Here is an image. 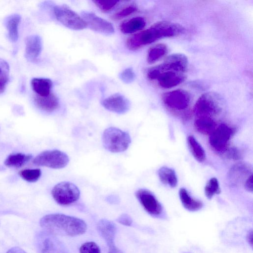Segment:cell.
Here are the masks:
<instances>
[{
	"instance_id": "cell-41",
	"label": "cell",
	"mask_w": 253,
	"mask_h": 253,
	"mask_svg": "<svg viewBox=\"0 0 253 253\" xmlns=\"http://www.w3.org/2000/svg\"><path fill=\"white\" fill-rule=\"evenodd\" d=\"M247 240L248 242L249 243V244L251 246H252V245H253V231L252 230L250 231H249V232L247 234Z\"/></svg>"
},
{
	"instance_id": "cell-7",
	"label": "cell",
	"mask_w": 253,
	"mask_h": 253,
	"mask_svg": "<svg viewBox=\"0 0 253 253\" xmlns=\"http://www.w3.org/2000/svg\"><path fill=\"white\" fill-rule=\"evenodd\" d=\"M69 161V157L66 153L60 150H52L42 152L34 159L33 163L37 166L59 169L66 167Z\"/></svg>"
},
{
	"instance_id": "cell-14",
	"label": "cell",
	"mask_w": 253,
	"mask_h": 253,
	"mask_svg": "<svg viewBox=\"0 0 253 253\" xmlns=\"http://www.w3.org/2000/svg\"><path fill=\"white\" fill-rule=\"evenodd\" d=\"M252 174V167L243 162H238L230 169L228 178L230 182L234 186H238L245 182L247 178Z\"/></svg>"
},
{
	"instance_id": "cell-23",
	"label": "cell",
	"mask_w": 253,
	"mask_h": 253,
	"mask_svg": "<svg viewBox=\"0 0 253 253\" xmlns=\"http://www.w3.org/2000/svg\"><path fill=\"white\" fill-rule=\"evenodd\" d=\"M194 126L200 133L205 135H210L216 127L214 120L211 117H197Z\"/></svg>"
},
{
	"instance_id": "cell-20",
	"label": "cell",
	"mask_w": 253,
	"mask_h": 253,
	"mask_svg": "<svg viewBox=\"0 0 253 253\" xmlns=\"http://www.w3.org/2000/svg\"><path fill=\"white\" fill-rule=\"evenodd\" d=\"M21 16L18 14H12L5 18L4 25L7 30L8 37L11 42H15L18 39V26Z\"/></svg>"
},
{
	"instance_id": "cell-18",
	"label": "cell",
	"mask_w": 253,
	"mask_h": 253,
	"mask_svg": "<svg viewBox=\"0 0 253 253\" xmlns=\"http://www.w3.org/2000/svg\"><path fill=\"white\" fill-rule=\"evenodd\" d=\"M97 228L109 247L115 244L117 228L114 223L107 219H101L98 222Z\"/></svg>"
},
{
	"instance_id": "cell-5",
	"label": "cell",
	"mask_w": 253,
	"mask_h": 253,
	"mask_svg": "<svg viewBox=\"0 0 253 253\" xmlns=\"http://www.w3.org/2000/svg\"><path fill=\"white\" fill-rule=\"evenodd\" d=\"M221 110V102L217 95L208 92L202 95L197 100L193 112L197 117H211Z\"/></svg>"
},
{
	"instance_id": "cell-10",
	"label": "cell",
	"mask_w": 253,
	"mask_h": 253,
	"mask_svg": "<svg viewBox=\"0 0 253 253\" xmlns=\"http://www.w3.org/2000/svg\"><path fill=\"white\" fill-rule=\"evenodd\" d=\"M162 99L167 107L179 111L187 108L190 104V97L186 90L178 89L165 93Z\"/></svg>"
},
{
	"instance_id": "cell-22",
	"label": "cell",
	"mask_w": 253,
	"mask_h": 253,
	"mask_svg": "<svg viewBox=\"0 0 253 253\" xmlns=\"http://www.w3.org/2000/svg\"><path fill=\"white\" fill-rule=\"evenodd\" d=\"M31 84L36 94L44 96L51 93L53 84L49 79L35 78L31 80Z\"/></svg>"
},
{
	"instance_id": "cell-13",
	"label": "cell",
	"mask_w": 253,
	"mask_h": 253,
	"mask_svg": "<svg viewBox=\"0 0 253 253\" xmlns=\"http://www.w3.org/2000/svg\"><path fill=\"white\" fill-rule=\"evenodd\" d=\"M102 105L107 110L119 114L126 113L130 108V102L123 95L117 93L101 101Z\"/></svg>"
},
{
	"instance_id": "cell-34",
	"label": "cell",
	"mask_w": 253,
	"mask_h": 253,
	"mask_svg": "<svg viewBox=\"0 0 253 253\" xmlns=\"http://www.w3.org/2000/svg\"><path fill=\"white\" fill-rule=\"evenodd\" d=\"M80 253H100V249L95 243L89 242L81 246Z\"/></svg>"
},
{
	"instance_id": "cell-38",
	"label": "cell",
	"mask_w": 253,
	"mask_h": 253,
	"mask_svg": "<svg viewBox=\"0 0 253 253\" xmlns=\"http://www.w3.org/2000/svg\"><path fill=\"white\" fill-rule=\"evenodd\" d=\"M245 189L248 192H253V174L250 175L244 183Z\"/></svg>"
},
{
	"instance_id": "cell-39",
	"label": "cell",
	"mask_w": 253,
	"mask_h": 253,
	"mask_svg": "<svg viewBox=\"0 0 253 253\" xmlns=\"http://www.w3.org/2000/svg\"><path fill=\"white\" fill-rule=\"evenodd\" d=\"M6 253H27L19 247H13L10 249Z\"/></svg>"
},
{
	"instance_id": "cell-37",
	"label": "cell",
	"mask_w": 253,
	"mask_h": 253,
	"mask_svg": "<svg viewBox=\"0 0 253 253\" xmlns=\"http://www.w3.org/2000/svg\"><path fill=\"white\" fill-rule=\"evenodd\" d=\"M117 221L126 226H130L132 222L131 218L127 214H122L117 218Z\"/></svg>"
},
{
	"instance_id": "cell-1",
	"label": "cell",
	"mask_w": 253,
	"mask_h": 253,
	"mask_svg": "<svg viewBox=\"0 0 253 253\" xmlns=\"http://www.w3.org/2000/svg\"><path fill=\"white\" fill-rule=\"evenodd\" d=\"M184 31V28L178 24L166 21L158 22L149 28L129 37L126 45L128 49L136 50L160 39L177 36Z\"/></svg>"
},
{
	"instance_id": "cell-21",
	"label": "cell",
	"mask_w": 253,
	"mask_h": 253,
	"mask_svg": "<svg viewBox=\"0 0 253 253\" xmlns=\"http://www.w3.org/2000/svg\"><path fill=\"white\" fill-rule=\"evenodd\" d=\"M179 196L183 206L189 211H197L203 207V203L202 201L192 197L187 190L184 188L179 189Z\"/></svg>"
},
{
	"instance_id": "cell-33",
	"label": "cell",
	"mask_w": 253,
	"mask_h": 253,
	"mask_svg": "<svg viewBox=\"0 0 253 253\" xmlns=\"http://www.w3.org/2000/svg\"><path fill=\"white\" fill-rule=\"evenodd\" d=\"M93 2L96 6L103 12L111 11L119 3V0H96Z\"/></svg>"
},
{
	"instance_id": "cell-32",
	"label": "cell",
	"mask_w": 253,
	"mask_h": 253,
	"mask_svg": "<svg viewBox=\"0 0 253 253\" xmlns=\"http://www.w3.org/2000/svg\"><path fill=\"white\" fill-rule=\"evenodd\" d=\"M137 9L138 8L136 5L129 4L115 13L112 16V19L114 20H119L134 13L137 11Z\"/></svg>"
},
{
	"instance_id": "cell-35",
	"label": "cell",
	"mask_w": 253,
	"mask_h": 253,
	"mask_svg": "<svg viewBox=\"0 0 253 253\" xmlns=\"http://www.w3.org/2000/svg\"><path fill=\"white\" fill-rule=\"evenodd\" d=\"M120 79L125 84H130L135 78V74L131 68H127L120 74Z\"/></svg>"
},
{
	"instance_id": "cell-3",
	"label": "cell",
	"mask_w": 253,
	"mask_h": 253,
	"mask_svg": "<svg viewBox=\"0 0 253 253\" xmlns=\"http://www.w3.org/2000/svg\"><path fill=\"white\" fill-rule=\"evenodd\" d=\"M102 141L106 150L112 153H119L128 148L131 138L127 132L117 127H110L104 131Z\"/></svg>"
},
{
	"instance_id": "cell-28",
	"label": "cell",
	"mask_w": 253,
	"mask_h": 253,
	"mask_svg": "<svg viewBox=\"0 0 253 253\" xmlns=\"http://www.w3.org/2000/svg\"><path fill=\"white\" fill-rule=\"evenodd\" d=\"M168 52V47L165 44L159 43L152 46L147 53V60L150 63H153L164 57Z\"/></svg>"
},
{
	"instance_id": "cell-16",
	"label": "cell",
	"mask_w": 253,
	"mask_h": 253,
	"mask_svg": "<svg viewBox=\"0 0 253 253\" xmlns=\"http://www.w3.org/2000/svg\"><path fill=\"white\" fill-rule=\"evenodd\" d=\"M25 57L29 61H35L42 50V40L40 36L33 35L25 39Z\"/></svg>"
},
{
	"instance_id": "cell-9",
	"label": "cell",
	"mask_w": 253,
	"mask_h": 253,
	"mask_svg": "<svg viewBox=\"0 0 253 253\" xmlns=\"http://www.w3.org/2000/svg\"><path fill=\"white\" fill-rule=\"evenodd\" d=\"M236 132L235 128L222 124L210 135L209 143L215 151L224 153L228 148L229 140Z\"/></svg>"
},
{
	"instance_id": "cell-17",
	"label": "cell",
	"mask_w": 253,
	"mask_h": 253,
	"mask_svg": "<svg viewBox=\"0 0 253 253\" xmlns=\"http://www.w3.org/2000/svg\"><path fill=\"white\" fill-rule=\"evenodd\" d=\"M34 100L36 105L42 110L46 112H52L59 106V101L57 96L51 92L49 94L41 96L35 94Z\"/></svg>"
},
{
	"instance_id": "cell-24",
	"label": "cell",
	"mask_w": 253,
	"mask_h": 253,
	"mask_svg": "<svg viewBox=\"0 0 253 253\" xmlns=\"http://www.w3.org/2000/svg\"><path fill=\"white\" fill-rule=\"evenodd\" d=\"M42 253H69L61 243L53 237H48L42 242Z\"/></svg>"
},
{
	"instance_id": "cell-4",
	"label": "cell",
	"mask_w": 253,
	"mask_h": 253,
	"mask_svg": "<svg viewBox=\"0 0 253 253\" xmlns=\"http://www.w3.org/2000/svg\"><path fill=\"white\" fill-rule=\"evenodd\" d=\"M150 81H156L162 88H170L182 83L185 74L175 71L162 68L159 65L150 68L147 72Z\"/></svg>"
},
{
	"instance_id": "cell-27",
	"label": "cell",
	"mask_w": 253,
	"mask_h": 253,
	"mask_svg": "<svg viewBox=\"0 0 253 253\" xmlns=\"http://www.w3.org/2000/svg\"><path fill=\"white\" fill-rule=\"evenodd\" d=\"M187 144L189 149L194 158L199 162H203L206 158L204 149L193 135L187 138Z\"/></svg>"
},
{
	"instance_id": "cell-2",
	"label": "cell",
	"mask_w": 253,
	"mask_h": 253,
	"mask_svg": "<svg viewBox=\"0 0 253 253\" xmlns=\"http://www.w3.org/2000/svg\"><path fill=\"white\" fill-rule=\"evenodd\" d=\"M41 226L48 232L59 235L75 236L85 232L87 225L84 220L63 214H50L43 216Z\"/></svg>"
},
{
	"instance_id": "cell-30",
	"label": "cell",
	"mask_w": 253,
	"mask_h": 253,
	"mask_svg": "<svg viewBox=\"0 0 253 253\" xmlns=\"http://www.w3.org/2000/svg\"><path fill=\"white\" fill-rule=\"evenodd\" d=\"M220 192L218 181L215 177L211 178L204 188L205 194L209 199L216 194H219Z\"/></svg>"
},
{
	"instance_id": "cell-8",
	"label": "cell",
	"mask_w": 253,
	"mask_h": 253,
	"mask_svg": "<svg viewBox=\"0 0 253 253\" xmlns=\"http://www.w3.org/2000/svg\"><path fill=\"white\" fill-rule=\"evenodd\" d=\"M54 200L59 205L66 206L78 201L80 191L74 184L63 181L57 184L51 191Z\"/></svg>"
},
{
	"instance_id": "cell-29",
	"label": "cell",
	"mask_w": 253,
	"mask_h": 253,
	"mask_svg": "<svg viewBox=\"0 0 253 253\" xmlns=\"http://www.w3.org/2000/svg\"><path fill=\"white\" fill-rule=\"evenodd\" d=\"M9 66L4 60L0 58V94L2 93L8 82Z\"/></svg>"
},
{
	"instance_id": "cell-12",
	"label": "cell",
	"mask_w": 253,
	"mask_h": 253,
	"mask_svg": "<svg viewBox=\"0 0 253 253\" xmlns=\"http://www.w3.org/2000/svg\"><path fill=\"white\" fill-rule=\"evenodd\" d=\"M135 196L149 214L157 216L162 213L163 208L161 203L149 190L139 189L136 191Z\"/></svg>"
},
{
	"instance_id": "cell-40",
	"label": "cell",
	"mask_w": 253,
	"mask_h": 253,
	"mask_svg": "<svg viewBox=\"0 0 253 253\" xmlns=\"http://www.w3.org/2000/svg\"><path fill=\"white\" fill-rule=\"evenodd\" d=\"M108 253H123L121 250L118 248L115 245H113L109 247Z\"/></svg>"
},
{
	"instance_id": "cell-31",
	"label": "cell",
	"mask_w": 253,
	"mask_h": 253,
	"mask_svg": "<svg viewBox=\"0 0 253 253\" xmlns=\"http://www.w3.org/2000/svg\"><path fill=\"white\" fill-rule=\"evenodd\" d=\"M19 174L24 180L29 182H35L41 177L42 171L39 169H25L20 171Z\"/></svg>"
},
{
	"instance_id": "cell-15",
	"label": "cell",
	"mask_w": 253,
	"mask_h": 253,
	"mask_svg": "<svg viewBox=\"0 0 253 253\" xmlns=\"http://www.w3.org/2000/svg\"><path fill=\"white\" fill-rule=\"evenodd\" d=\"M188 60L182 54L175 53L166 58L163 63L159 65L162 68L185 73L188 68Z\"/></svg>"
},
{
	"instance_id": "cell-6",
	"label": "cell",
	"mask_w": 253,
	"mask_h": 253,
	"mask_svg": "<svg viewBox=\"0 0 253 253\" xmlns=\"http://www.w3.org/2000/svg\"><path fill=\"white\" fill-rule=\"evenodd\" d=\"M53 13L57 20L69 29L82 30L87 27L83 18L66 5L55 6Z\"/></svg>"
},
{
	"instance_id": "cell-36",
	"label": "cell",
	"mask_w": 253,
	"mask_h": 253,
	"mask_svg": "<svg viewBox=\"0 0 253 253\" xmlns=\"http://www.w3.org/2000/svg\"><path fill=\"white\" fill-rule=\"evenodd\" d=\"M229 159L233 160H239L241 158V154L240 151L236 148H228L224 153Z\"/></svg>"
},
{
	"instance_id": "cell-19",
	"label": "cell",
	"mask_w": 253,
	"mask_h": 253,
	"mask_svg": "<svg viewBox=\"0 0 253 253\" xmlns=\"http://www.w3.org/2000/svg\"><path fill=\"white\" fill-rule=\"evenodd\" d=\"M146 25V21L142 17H135L123 21L119 26L120 31L124 34H132L141 31Z\"/></svg>"
},
{
	"instance_id": "cell-25",
	"label": "cell",
	"mask_w": 253,
	"mask_h": 253,
	"mask_svg": "<svg viewBox=\"0 0 253 253\" xmlns=\"http://www.w3.org/2000/svg\"><path fill=\"white\" fill-rule=\"evenodd\" d=\"M158 176L160 181L165 185L171 188L177 185V177L175 171L167 167H162L158 170Z\"/></svg>"
},
{
	"instance_id": "cell-26",
	"label": "cell",
	"mask_w": 253,
	"mask_h": 253,
	"mask_svg": "<svg viewBox=\"0 0 253 253\" xmlns=\"http://www.w3.org/2000/svg\"><path fill=\"white\" fill-rule=\"evenodd\" d=\"M32 158V156L30 154L13 153L6 158L4 163L7 167L20 168L28 162Z\"/></svg>"
},
{
	"instance_id": "cell-11",
	"label": "cell",
	"mask_w": 253,
	"mask_h": 253,
	"mask_svg": "<svg viewBox=\"0 0 253 253\" xmlns=\"http://www.w3.org/2000/svg\"><path fill=\"white\" fill-rule=\"evenodd\" d=\"M82 15L87 27L91 30L107 36L111 35L115 32L114 28L111 23L99 17L95 13L83 11L82 12Z\"/></svg>"
}]
</instances>
